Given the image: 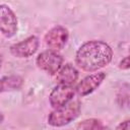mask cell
Wrapping results in <instances>:
<instances>
[{
  "label": "cell",
  "mask_w": 130,
  "mask_h": 130,
  "mask_svg": "<svg viewBox=\"0 0 130 130\" xmlns=\"http://www.w3.org/2000/svg\"><path fill=\"white\" fill-rule=\"evenodd\" d=\"M112 48L103 41H88L83 43L75 54L76 65L86 72H95L111 63Z\"/></svg>",
  "instance_id": "1"
},
{
  "label": "cell",
  "mask_w": 130,
  "mask_h": 130,
  "mask_svg": "<svg viewBox=\"0 0 130 130\" xmlns=\"http://www.w3.org/2000/svg\"><path fill=\"white\" fill-rule=\"evenodd\" d=\"M117 101L119 105L123 108H129L130 107V85L124 84L118 94H117Z\"/></svg>",
  "instance_id": "11"
},
{
  "label": "cell",
  "mask_w": 130,
  "mask_h": 130,
  "mask_svg": "<svg viewBox=\"0 0 130 130\" xmlns=\"http://www.w3.org/2000/svg\"><path fill=\"white\" fill-rule=\"evenodd\" d=\"M78 76H79L78 70L72 64L66 63L56 73V80L59 84H65L71 86L73 83L77 81Z\"/></svg>",
  "instance_id": "9"
},
{
  "label": "cell",
  "mask_w": 130,
  "mask_h": 130,
  "mask_svg": "<svg viewBox=\"0 0 130 130\" xmlns=\"http://www.w3.org/2000/svg\"><path fill=\"white\" fill-rule=\"evenodd\" d=\"M18 21L12 9L6 5H0V30L6 38H11L17 32Z\"/></svg>",
  "instance_id": "5"
},
{
  "label": "cell",
  "mask_w": 130,
  "mask_h": 130,
  "mask_svg": "<svg viewBox=\"0 0 130 130\" xmlns=\"http://www.w3.org/2000/svg\"><path fill=\"white\" fill-rule=\"evenodd\" d=\"M79 101H71L69 104L55 109L48 116V124L52 127H63L73 122L80 114Z\"/></svg>",
  "instance_id": "2"
},
{
  "label": "cell",
  "mask_w": 130,
  "mask_h": 130,
  "mask_svg": "<svg viewBox=\"0 0 130 130\" xmlns=\"http://www.w3.org/2000/svg\"><path fill=\"white\" fill-rule=\"evenodd\" d=\"M22 84V78L16 75L5 76L1 79V91L10 90V89H17Z\"/></svg>",
  "instance_id": "10"
},
{
  "label": "cell",
  "mask_w": 130,
  "mask_h": 130,
  "mask_svg": "<svg viewBox=\"0 0 130 130\" xmlns=\"http://www.w3.org/2000/svg\"><path fill=\"white\" fill-rule=\"evenodd\" d=\"M106 78V73L105 72H95L91 73L87 76H85L83 79H81L76 87L75 90L78 95L80 96H86L90 93H92L98 87L102 84L104 79Z\"/></svg>",
  "instance_id": "8"
},
{
  "label": "cell",
  "mask_w": 130,
  "mask_h": 130,
  "mask_svg": "<svg viewBox=\"0 0 130 130\" xmlns=\"http://www.w3.org/2000/svg\"><path fill=\"white\" fill-rule=\"evenodd\" d=\"M118 67L121 70H128V69H130V55L129 56H126L125 58H123L119 62Z\"/></svg>",
  "instance_id": "13"
},
{
  "label": "cell",
  "mask_w": 130,
  "mask_h": 130,
  "mask_svg": "<svg viewBox=\"0 0 130 130\" xmlns=\"http://www.w3.org/2000/svg\"><path fill=\"white\" fill-rule=\"evenodd\" d=\"M39 45H40V41L38 37L30 36L10 46L9 51L11 55H13L16 58H28L38 51Z\"/></svg>",
  "instance_id": "6"
},
{
  "label": "cell",
  "mask_w": 130,
  "mask_h": 130,
  "mask_svg": "<svg viewBox=\"0 0 130 130\" xmlns=\"http://www.w3.org/2000/svg\"><path fill=\"white\" fill-rule=\"evenodd\" d=\"M74 94H75V91L72 88V86L65 85V84H58L52 89L49 95L50 105L54 109L63 107L69 104L71 101H73Z\"/></svg>",
  "instance_id": "7"
},
{
  "label": "cell",
  "mask_w": 130,
  "mask_h": 130,
  "mask_svg": "<svg viewBox=\"0 0 130 130\" xmlns=\"http://www.w3.org/2000/svg\"><path fill=\"white\" fill-rule=\"evenodd\" d=\"M69 39V31L66 27L62 25H56L49 29L44 37V41L46 46L52 51H60L62 50Z\"/></svg>",
  "instance_id": "4"
},
{
  "label": "cell",
  "mask_w": 130,
  "mask_h": 130,
  "mask_svg": "<svg viewBox=\"0 0 130 130\" xmlns=\"http://www.w3.org/2000/svg\"><path fill=\"white\" fill-rule=\"evenodd\" d=\"M63 57L52 50H47L40 53L36 59L37 66L50 75L56 74L63 66Z\"/></svg>",
  "instance_id": "3"
},
{
  "label": "cell",
  "mask_w": 130,
  "mask_h": 130,
  "mask_svg": "<svg viewBox=\"0 0 130 130\" xmlns=\"http://www.w3.org/2000/svg\"><path fill=\"white\" fill-rule=\"evenodd\" d=\"M81 130H109V128L98 119H89L81 123Z\"/></svg>",
  "instance_id": "12"
},
{
  "label": "cell",
  "mask_w": 130,
  "mask_h": 130,
  "mask_svg": "<svg viewBox=\"0 0 130 130\" xmlns=\"http://www.w3.org/2000/svg\"><path fill=\"white\" fill-rule=\"evenodd\" d=\"M116 130H130V119L125 120L122 123H120L116 127Z\"/></svg>",
  "instance_id": "14"
},
{
  "label": "cell",
  "mask_w": 130,
  "mask_h": 130,
  "mask_svg": "<svg viewBox=\"0 0 130 130\" xmlns=\"http://www.w3.org/2000/svg\"><path fill=\"white\" fill-rule=\"evenodd\" d=\"M129 52H130V47H129Z\"/></svg>",
  "instance_id": "15"
}]
</instances>
